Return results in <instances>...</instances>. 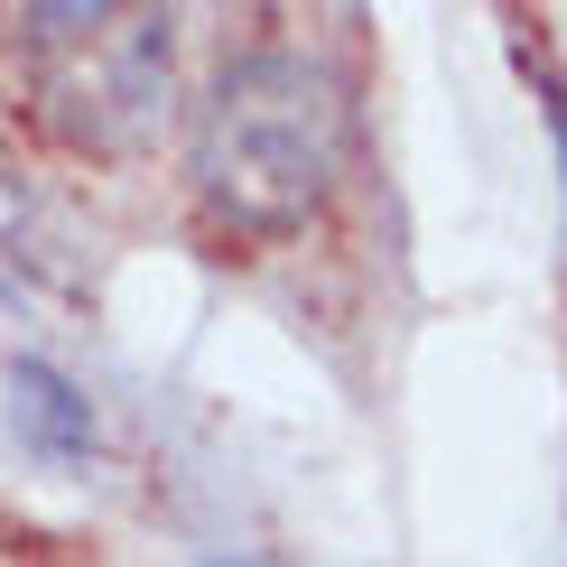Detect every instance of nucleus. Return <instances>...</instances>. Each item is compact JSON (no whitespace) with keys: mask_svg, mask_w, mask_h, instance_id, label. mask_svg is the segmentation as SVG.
Here are the masks:
<instances>
[{"mask_svg":"<svg viewBox=\"0 0 567 567\" xmlns=\"http://www.w3.org/2000/svg\"><path fill=\"white\" fill-rule=\"evenodd\" d=\"M186 177L196 205L243 243H289L307 233L344 177V84L298 47H251L233 56L186 131Z\"/></svg>","mask_w":567,"mask_h":567,"instance_id":"nucleus-1","label":"nucleus"},{"mask_svg":"<svg viewBox=\"0 0 567 567\" xmlns=\"http://www.w3.org/2000/svg\"><path fill=\"white\" fill-rule=\"evenodd\" d=\"M29 103L47 140L84 158L150 150L177 103V19L168 10H29L19 19Z\"/></svg>","mask_w":567,"mask_h":567,"instance_id":"nucleus-2","label":"nucleus"},{"mask_svg":"<svg viewBox=\"0 0 567 567\" xmlns=\"http://www.w3.org/2000/svg\"><path fill=\"white\" fill-rule=\"evenodd\" d=\"M10 437L29 446V456H47V465H75L84 446H93L84 391L65 382L56 363H38V353H19V363H10Z\"/></svg>","mask_w":567,"mask_h":567,"instance_id":"nucleus-3","label":"nucleus"},{"mask_svg":"<svg viewBox=\"0 0 567 567\" xmlns=\"http://www.w3.org/2000/svg\"><path fill=\"white\" fill-rule=\"evenodd\" d=\"M539 112H549V140H558V168H567V84L539 65Z\"/></svg>","mask_w":567,"mask_h":567,"instance_id":"nucleus-4","label":"nucleus"}]
</instances>
